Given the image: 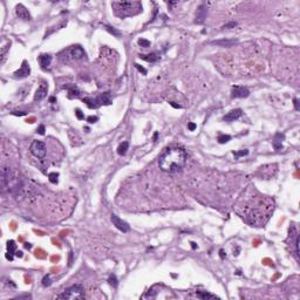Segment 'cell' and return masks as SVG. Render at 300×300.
<instances>
[{"mask_svg":"<svg viewBox=\"0 0 300 300\" xmlns=\"http://www.w3.org/2000/svg\"><path fill=\"white\" fill-rule=\"evenodd\" d=\"M187 152L184 149L178 147H171L165 149L158 158V166L166 173L181 172L187 165Z\"/></svg>","mask_w":300,"mask_h":300,"instance_id":"6da1fadb","label":"cell"},{"mask_svg":"<svg viewBox=\"0 0 300 300\" xmlns=\"http://www.w3.org/2000/svg\"><path fill=\"white\" fill-rule=\"evenodd\" d=\"M0 182H1V192L3 194H5L7 191L8 194L17 195L21 191L22 185H24L22 178L19 176V173L8 166H3Z\"/></svg>","mask_w":300,"mask_h":300,"instance_id":"7a4b0ae2","label":"cell"},{"mask_svg":"<svg viewBox=\"0 0 300 300\" xmlns=\"http://www.w3.org/2000/svg\"><path fill=\"white\" fill-rule=\"evenodd\" d=\"M113 7L115 10L116 15L124 18L135 14L133 10H136L137 12L142 11V5L140 3H131V1H122V3H113Z\"/></svg>","mask_w":300,"mask_h":300,"instance_id":"3957f363","label":"cell"},{"mask_svg":"<svg viewBox=\"0 0 300 300\" xmlns=\"http://www.w3.org/2000/svg\"><path fill=\"white\" fill-rule=\"evenodd\" d=\"M59 299H66V300H74V299H85V291L81 285H73L69 288H67L62 294L57 297Z\"/></svg>","mask_w":300,"mask_h":300,"instance_id":"277c9868","label":"cell"},{"mask_svg":"<svg viewBox=\"0 0 300 300\" xmlns=\"http://www.w3.org/2000/svg\"><path fill=\"white\" fill-rule=\"evenodd\" d=\"M29 149L31 152L38 158H43L46 156V144L42 141H33Z\"/></svg>","mask_w":300,"mask_h":300,"instance_id":"5b68a950","label":"cell"},{"mask_svg":"<svg viewBox=\"0 0 300 300\" xmlns=\"http://www.w3.org/2000/svg\"><path fill=\"white\" fill-rule=\"evenodd\" d=\"M250 95V90L243 86H233L231 90V96L233 99H244Z\"/></svg>","mask_w":300,"mask_h":300,"instance_id":"8992f818","label":"cell"},{"mask_svg":"<svg viewBox=\"0 0 300 300\" xmlns=\"http://www.w3.org/2000/svg\"><path fill=\"white\" fill-rule=\"evenodd\" d=\"M67 53L73 60H82L86 57V53L81 46H73L67 50Z\"/></svg>","mask_w":300,"mask_h":300,"instance_id":"52a82bcc","label":"cell"},{"mask_svg":"<svg viewBox=\"0 0 300 300\" xmlns=\"http://www.w3.org/2000/svg\"><path fill=\"white\" fill-rule=\"evenodd\" d=\"M110 219H111L113 225H115V227L118 229L120 231H122V232H128V231H129L130 227H129L128 223H126L124 220H122L120 217H117L116 215H111Z\"/></svg>","mask_w":300,"mask_h":300,"instance_id":"ba28073f","label":"cell"},{"mask_svg":"<svg viewBox=\"0 0 300 300\" xmlns=\"http://www.w3.org/2000/svg\"><path fill=\"white\" fill-rule=\"evenodd\" d=\"M242 114H243V110L242 109H233V110H231V111H229L226 115H224L223 116V120L225 122H232V121H234V120H237V118H239L242 116Z\"/></svg>","mask_w":300,"mask_h":300,"instance_id":"9c48e42d","label":"cell"},{"mask_svg":"<svg viewBox=\"0 0 300 300\" xmlns=\"http://www.w3.org/2000/svg\"><path fill=\"white\" fill-rule=\"evenodd\" d=\"M15 13H17V15H18L20 19H22V20H31V19H32V17H31L28 10H27L24 5H21V4L17 5V7H15Z\"/></svg>","mask_w":300,"mask_h":300,"instance_id":"30bf717a","label":"cell"},{"mask_svg":"<svg viewBox=\"0 0 300 300\" xmlns=\"http://www.w3.org/2000/svg\"><path fill=\"white\" fill-rule=\"evenodd\" d=\"M31 73V68H29V65L27 64V61H24L22 62V66L20 67V69H18L17 72H14V76L15 78H19V79H22V78H27Z\"/></svg>","mask_w":300,"mask_h":300,"instance_id":"8fae6325","label":"cell"},{"mask_svg":"<svg viewBox=\"0 0 300 300\" xmlns=\"http://www.w3.org/2000/svg\"><path fill=\"white\" fill-rule=\"evenodd\" d=\"M47 92H48V87H47V85H45V83H42V85H40V87L38 88V90L35 92V94H34V101H42L46 96H47Z\"/></svg>","mask_w":300,"mask_h":300,"instance_id":"7c38bea8","label":"cell"},{"mask_svg":"<svg viewBox=\"0 0 300 300\" xmlns=\"http://www.w3.org/2000/svg\"><path fill=\"white\" fill-rule=\"evenodd\" d=\"M205 18H206V7H205L204 5H201V6L198 7V10H197L195 22L201 25V24H203V22H204Z\"/></svg>","mask_w":300,"mask_h":300,"instance_id":"4fadbf2b","label":"cell"},{"mask_svg":"<svg viewBox=\"0 0 300 300\" xmlns=\"http://www.w3.org/2000/svg\"><path fill=\"white\" fill-rule=\"evenodd\" d=\"M17 252V244L14 241H8L7 242V253H6V258L8 260H13V256Z\"/></svg>","mask_w":300,"mask_h":300,"instance_id":"5bb4252c","label":"cell"},{"mask_svg":"<svg viewBox=\"0 0 300 300\" xmlns=\"http://www.w3.org/2000/svg\"><path fill=\"white\" fill-rule=\"evenodd\" d=\"M83 102L87 104V107L88 108H90V109H97L100 106H101V103H100V101H99V99L96 97V99H93V97H85L83 99Z\"/></svg>","mask_w":300,"mask_h":300,"instance_id":"9a60e30c","label":"cell"},{"mask_svg":"<svg viewBox=\"0 0 300 300\" xmlns=\"http://www.w3.org/2000/svg\"><path fill=\"white\" fill-rule=\"evenodd\" d=\"M39 62L42 68H47L52 62V56L49 54H41L39 56Z\"/></svg>","mask_w":300,"mask_h":300,"instance_id":"2e32d148","label":"cell"},{"mask_svg":"<svg viewBox=\"0 0 300 300\" xmlns=\"http://www.w3.org/2000/svg\"><path fill=\"white\" fill-rule=\"evenodd\" d=\"M65 88L68 90V97L69 99H73V97H78L80 95V90L79 88L75 86V85H66Z\"/></svg>","mask_w":300,"mask_h":300,"instance_id":"e0dca14e","label":"cell"},{"mask_svg":"<svg viewBox=\"0 0 300 300\" xmlns=\"http://www.w3.org/2000/svg\"><path fill=\"white\" fill-rule=\"evenodd\" d=\"M284 138H285V136H284L283 134H280V133H278V134L274 135V138H273V147H274L276 150H280V149L283 148V141H284Z\"/></svg>","mask_w":300,"mask_h":300,"instance_id":"ac0fdd59","label":"cell"},{"mask_svg":"<svg viewBox=\"0 0 300 300\" xmlns=\"http://www.w3.org/2000/svg\"><path fill=\"white\" fill-rule=\"evenodd\" d=\"M97 99H99V101H100L101 106H102V104H104V106H109V104H111V95H110V93H109V92L102 93Z\"/></svg>","mask_w":300,"mask_h":300,"instance_id":"d6986e66","label":"cell"},{"mask_svg":"<svg viewBox=\"0 0 300 300\" xmlns=\"http://www.w3.org/2000/svg\"><path fill=\"white\" fill-rule=\"evenodd\" d=\"M140 57L147 62H156L159 59V56L156 53H150V54H147V55L145 54H140Z\"/></svg>","mask_w":300,"mask_h":300,"instance_id":"ffe728a7","label":"cell"},{"mask_svg":"<svg viewBox=\"0 0 300 300\" xmlns=\"http://www.w3.org/2000/svg\"><path fill=\"white\" fill-rule=\"evenodd\" d=\"M234 43H237V40H217V41H212V45L220 46V47H231Z\"/></svg>","mask_w":300,"mask_h":300,"instance_id":"44dd1931","label":"cell"},{"mask_svg":"<svg viewBox=\"0 0 300 300\" xmlns=\"http://www.w3.org/2000/svg\"><path fill=\"white\" fill-rule=\"evenodd\" d=\"M198 298L203 299V300H206V299H218V297H216L215 294H211V293H208L206 291H199L196 293Z\"/></svg>","mask_w":300,"mask_h":300,"instance_id":"7402d4cb","label":"cell"},{"mask_svg":"<svg viewBox=\"0 0 300 300\" xmlns=\"http://www.w3.org/2000/svg\"><path fill=\"white\" fill-rule=\"evenodd\" d=\"M128 148H129V143L128 142H122L121 144L118 145V148H117V152H118V155H126L127 154V150H128Z\"/></svg>","mask_w":300,"mask_h":300,"instance_id":"603a6c76","label":"cell"},{"mask_svg":"<svg viewBox=\"0 0 300 300\" xmlns=\"http://www.w3.org/2000/svg\"><path fill=\"white\" fill-rule=\"evenodd\" d=\"M108 281H109V284H110L113 287H117V285H118V280H117V278H116L115 274H111V276L109 277Z\"/></svg>","mask_w":300,"mask_h":300,"instance_id":"cb8c5ba5","label":"cell"},{"mask_svg":"<svg viewBox=\"0 0 300 300\" xmlns=\"http://www.w3.org/2000/svg\"><path fill=\"white\" fill-rule=\"evenodd\" d=\"M230 140H231V136H230V135H219V136H218V142L222 143V144L229 142Z\"/></svg>","mask_w":300,"mask_h":300,"instance_id":"d4e9b609","label":"cell"},{"mask_svg":"<svg viewBox=\"0 0 300 300\" xmlns=\"http://www.w3.org/2000/svg\"><path fill=\"white\" fill-rule=\"evenodd\" d=\"M57 177H59V173L57 172H50L48 175V178L52 183H57Z\"/></svg>","mask_w":300,"mask_h":300,"instance_id":"484cf974","label":"cell"},{"mask_svg":"<svg viewBox=\"0 0 300 300\" xmlns=\"http://www.w3.org/2000/svg\"><path fill=\"white\" fill-rule=\"evenodd\" d=\"M10 45H11V43H10ZM10 45H8V46H6V47H4V48H3V50H1V64H4V62H5L6 54H7V49L10 48Z\"/></svg>","mask_w":300,"mask_h":300,"instance_id":"4316f807","label":"cell"},{"mask_svg":"<svg viewBox=\"0 0 300 300\" xmlns=\"http://www.w3.org/2000/svg\"><path fill=\"white\" fill-rule=\"evenodd\" d=\"M138 45L141 47H149L150 46V41L149 40H145V39H140L138 40Z\"/></svg>","mask_w":300,"mask_h":300,"instance_id":"83f0119b","label":"cell"},{"mask_svg":"<svg viewBox=\"0 0 300 300\" xmlns=\"http://www.w3.org/2000/svg\"><path fill=\"white\" fill-rule=\"evenodd\" d=\"M52 284V280H50V278H49V276L47 274V276H45L43 277V279H42V285L43 286H49Z\"/></svg>","mask_w":300,"mask_h":300,"instance_id":"f1b7e54d","label":"cell"},{"mask_svg":"<svg viewBox=\"0 0 300 300\" xmlns=\"http://www.w3.org/2000/svg\"><path fill=\"white\" fill-rule=\"evenodd\" d=\"M97 121H99L97 116H89V117H87V122H89V123H95Z\"/></svg>","mask_w":300,"mask_h":300,"instance_id":"f546056e","label":"cell"},{"mask_svg":"<svg viewBox=\"0 0 300 300\" xmlns=\"http://www.w3.org/2000/svg\"><path fill=\"white\" fill-rule=\"evenodd\" d=\"M75 115H76V117H78L79 120H83V118H85V115H83V113H82L80 109H76V110H75Z\"/></svg>","mask_w":300,"mask_h":300,"instance_id":"4dcf8cb0","label":"cell"},{"mask_svg":"<svg viewBox=\"0 0 300 300\" xmlns=\"http://www.w3.org/2000/svg\"><path fill=\"white\" fill-rule=\"evenodd\" d=\"M106 28H107V31H109L110 33H113L114 35H116V36H118L120 35V32H117L116 29H114L113 27H109V26H106Z\"/></svg>","mask_w":300,"mask_h":300,"instance_id":"1f68e13d","label":"cell"},{"mask_svg":"<svg viewBox=\"0 0 300 300\" xmlns=\"http://www.w3.org/2000/svg\"><path fill=\"white\" fill-rule=\"evenodd\" d=\"M233 154H234L237 157H239V156H245V155H248L249 151H248V150H243V151H238V152L236 151V152H233Z\"/></svg>","mask_w":300,"mask_h":300,"instance_id":"d6a6232c","label":"cell"},{"mask_svg":"<svg viewBox=\"0 0 300 300\" xmlns=\"http://www.w3.org/2000/svg\"><path fill=\"white\" fill-rule=\"evenodd\" d=\"M36 133L40 134V135H45V126H40V127L36 129Z\"/></svg>","mask_w":300,"mask_h":300,"instance_id":"836d02e7","label":"cell"},{"mask_svg":"<svg viewBox=\"0 0 300 300\" xmlns=\"http://www.w3.org/2000/svg\"><path fill=\"white\" fill-rule=\"evenodd\" d=\"M196 127H197V126H196L195 123H192V122H190V123L188 124V128H189V130H190V131H194V130L196 129Z\"/></svg>","mask_w":300,"mask_h":300,"instance_id":"e575fe53","label":"cell"},{"mask_svg":"<svg viewBox=\"0 0 300 300\" xmlns=\"http://www.w3.org/2000/svg\"><path fill=\"white\" fill-rule=\"evenodd\" d=\"M31 298H32V297H31L29 294H24V295H19V297H17L15 299H27V300H28V299H31Z\"/></svg>","mask_w":300,"mask_h":300,"instance_id":"d590c367","label":"cell"},{"mask_svg":"<svg viewBox=\"0 0 300 300\" xmlns=\"http://www.w3.org/2000/svg\"><path fill=\"white\" fill-rule=\"evenodd\" d=\"M236 26H237V24H236V22H230V24L225 25L223 28H232V27H236Z\"/></svg>","mask_w":300,"mask_h":300,"instance_id":"8d00e7d4","label":"cell"},{"mask_svg":"<svg viewBox=\"0 0 300 300\" xmlns=\"http://www.w3.org/2000/svg\"><path fill=\"white\" fill-rule=\"evenodd\" d=\"M135 66H136V68H137V69H138L140 72H142L143 74H147V71H145V69H144L143 67H141L140 65H135Z\"/></svg>","mask_w":300,"mask_h":300,"instance_id":"74e56055","label":"cell"},{"mask_svg":"<svg viewBox=\"0 0 300 300\" xmlns=\"http://www.w3.org/2000/svg\"><path fill=\"white\" fill-rule=\"evenodd\" d=\"M293 103H294V107H295V110H299L300 108H299V103H298V100L297 99H294L293 100Z\"/></svg>","mask_w":300,"mask_h":300,"instance_id":"f35d334b","label":"cell"},{"mask_svg":"<svg viewBox=\"0 0 300 300\" xmlns=\"http://www.w3.org/2000/svg\"><path fill=\"white\" fill-rule=\"evenodd\" d=\"M14 115H19V116H22V115H26V113L25 111H14L13 113Z\"/></svg>","mask_w":300,"mask_h":300,"instance_id":"ab89813d","label":"cell"},{"mask_svg":"<svg viewBox=\"0 0 300 300\" xmlns=\"http://www.w3.org/2000/svg\"><path fill=\"white\" fill-rule=\"evenodd\" d=\"M15 256H17V257H19V258H21L24 255H22V252H21V251H17V252H15Z\"/></svg>","mask_w":300,"mask_h":300,"instance_id":"60d3db41","label":"cell"},{"mask_svg":"<svg viewBox=\"0 0 300 300\" xmlns=\"http://www.w3.org/2000/svg\"><path fill=\"white\" fill-rule=\"evenodd\" d=\"M170 104H171L172 107H175V108H181V106H179V104H175V102H170Z\"/></svg>","mask_w":300,"mask_h":300,"instance_id":"b9f144b4","label":"cell"},{"mask_svg":"<svg viewBox=\"0 0 300 300\" xmlns=\"http://www.w3.org/2000/svg\"><path fill=\"white\" fill-rule=\"evenodd\" d=\"M157 137H158V133H155V135H154V141L155 142L157 141Z\"/></svg>","mask_w":300,"mask_h":300,"instance_id":"7bdbcfd3","label":"cell"},{"mask_svg":"<svg viewBox=\"0 0 300 300\" xmlns=\"http://www.w3.org/2000/svg\"><path fill=\"white\" fill-rule=\"evenodd\" d=\"M25 248H26V249H31V248H32V245H31L29 243H26V244H25Z\"/></svg>","mask_w":300,"mask_h":300,"instance_id":"ee69618b","label":"cell"},{"mask_svg":"<svg viewBox=\"0 0 300 300\" xmlns=\"http://www.w3.org/2000/svg\"><path fill=\"white\" fill-rule=\"evenodd\" d=\"M191 246H192V249H197V245H196V243H191Z\"/></svg>","mask_w":300,"mask_h":300,"instance_id":"f6af8a7d","label":"cell"},{"mask_svg":"<svg viewBox=\"0 0 300 300\" xmlns=\"http://www.w3.org/2000/svg\"><path fill=\"white\" fill-rule=\"evenodd\" d=\"M49 101H50V102H55L56 100H55V97H50V99H49Z\"/></svg>","mask_w":300,"mask_h":300,"instance_id":"bcb514c9","label":"cell"}]
</instances>
